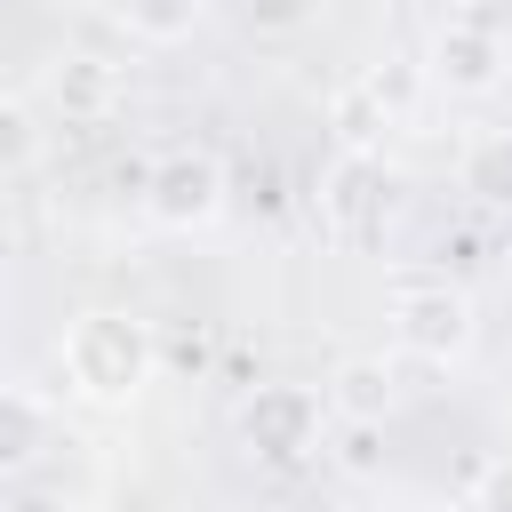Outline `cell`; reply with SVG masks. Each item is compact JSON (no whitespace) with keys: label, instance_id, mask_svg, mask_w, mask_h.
Returning <instances> with one entry per match:
<instances>
[{"label":"cell","instance_id":"cell-1","mask_svg":"<svg viewBox=\"0 0 512 512\" xmlns=\"http://www.w3.org/2000/svg\"><path fill=\"white\" fill-rule=\"evenodd\" d=\"M160 376V336L152 320L136 312H80L64 328V384L88 400V408H128L144 384Z\"/></svg>","mask_w":512,"mask_h":512},{"label":"cell","instance_id":"cell-2","mask_svg":"<svg viewBox=\"0 0 512 512\" xmlns=\"http://www.w3.org/2000/svg\"><path fill=\"white\" fill-rule=\"evenodd\" d=\"M392 344L432 360V368H456L480 344V312L456 280H400L392 288Z\"/></svg>","mask_w":512,"mask_h":512},{"label":"cell","instance_id":"cell-3","mask_svg":"<svg viewBox=\"0 0 512 512\" xmlns=\"http://www.w3.org/2000/svg\"><path fill=\"white\" fill-rule=\"evenodd\" d=\"M144 208L168 232H200L224 216V160L216 152H168L144 168Z\"/></svg>","mask_w":512,"mask_h":512},{"label":"cell","instance_id":"cell-4","mask_svg":"<svg viewBox=\"0 0 512 512\" xmlns=\"http://www.w3.org/2000/svg\"><path fill=\"white\" fill-rule=\"evenodd\" d=\"M240 440H248L256 456H272V464L312 456V448H320V392H312V384H256V392L240 400Z\"/></svg>","mask_w":512,"mask_h":512},{"label":"cell","instance_id":"cell-5","mask_svg":"<svg viewBox=\"0 0 512 512\" xmlns=\"http://www.w3.org/2000/svg\"><path fill=\"white\" fill-rule=\"evenodd\" d=\"M504 72H512V48H504L496 24H480V16H448V24L432 32V80H440L448 96H496Z\"/></svg>","mask_w":512,"mask_h":512},{"label":"cell","instance_id":"cell-6","mask_svg":"<svg viewBox=\"0 0 512 512\" xmlns=\"http://www.w3.org/2000/svg\"><path fill=\"white\" fill-rule=\"evenodd\" d=\"M320 216L344 240H360V232L384 224V168H376V152H336V168L320 176Z\"/></svg>","mask_w":512,"mask_h":512},{"label":"cell","instance_id":"cell-7","mask_svg":"<svg viewBox=\"0 0 512 512\" xmlns=\"http://www.w3.org/2000/svg\"><path fill=\"white\" fill-rule=\"evenodd\" d=\"M120 104V64H104V56H56L48 64V112L56 120H104Z\"/></svg>","mask_w":512,"mask_h":512},{"label":"cell","instance_id":"cell-8","mask_svg":"<svg viewBox=\"0 0 512 512\" xmlns=\"http://www.w3.org/2000/svg\"><path fill=\"white\" fill-rule=\"evenodd\" d=\"M328 400H336V416H344V424H384V416L400 408V368H392V360H376V352H352V360L336 368Z\"/></svg>","mask_w":512,"mask_h":512},{"label":"cell","instance_id":"cell-9","mask_svg":"<svg viewBox=\"0 0 512 512\" xmlns=\"http://www.w3.org/2000/svg\"><path fill=\"white\" fill-rule=\"evenodd\" d=\"M456 184H464L480 208H512V128L472 136V144H464V160H456Z\"/></svg>","mask_w":512,"mask_h":512},{"label":"cell","instance_id":"cell-10","mask_svg":"<svg viewBox=\"0 0 512 512\" xmlns=\"http://www.w3.org/2000/svg\"><path fill=\"white\" fill-rule=\"evenodd\" d=\"M328 128H336V152H376V144L392 136V112H384L360 80H344V88L328 96Z\"/></svg>","mask_w":512,"mask_h":512},{"label":"cell","instance_id":"cell-11","mask_svg":"<svg viewBox=\"0 0 512 512\" xmlns=\"http://www.w3.org/2000/svg\"><path fill=\"white\" fill-rule=\"evenodd\" d=\"M112 16L136 32V40H192L208 0H112Z\"/></svg>","mask_w":512,"mask_h":512},{"label":"cell","instance_id":"cell-12","mask_svg":"<svg viewBox=\"0 0 512 512\" xmlns=\"http://www.w3.org/2000/svg\"><path fill=\"white\" fill-rule=\"evenodd\" d=\"M424 80H432V64H416V56H384V64H368V72H360V88H368L392 120H408V112L424 104Z\"/></svg>","mask_w":512,"mask_h":512},{"label":"cell","instance_id":"cell-13","mask_svg":"<svg viewBox=\"0 0 512 512\" xmlns=\"http://www.w3.org/2000/svg\"><path fill=\"white\" fill-rule=\"evenodd\" d=\"M40 424H48V416H40V392H32V384H8V408H0V456H8V464H32V456H40Z\"/></svg>","mask_w":512,"mask_h":512},{"label":"cell","instance_id":"cell-14","mask_svg":"<svg viewBox=\"0 0 512 512\" xmlns=\"http://www.w3.org/2000/svg\"><path fill=\"white\" fill-rule=\"evenodd\" d=\"M0 160H8L16 176L40 160V112H32V96H8V104H0Z\"/></svg>","mask_w":512,"mask_h":512},{"label":"cell","instance_id":"cell-15","mask_svg":"<svg viewBox=\"0 0 512 512\" xmlns=\"http://www.w3.org/2000/svg\"><path fill=\"white\" fill-rule=\"evenodd\" d=\"M336 464L360 472V480L384 472V424H344V432H336Z\"/></svg>","mask_w":512,"mask_h":512},{"label":"cell","instance_id":"cell-16","mask_svg":"<svg viewBox=\"0 0 512 512\" xmlns=\"http://www.w3.org/2000/svg\"><path fill=\"white\" fill-rule=\"evenodd\" d=\"M0 512H80V504L64 496V480H32V472H24V480L8 488V504H0Z\"/></svg>","mask_w":512,"mask_h":512},{"label":"cell","instance_id":"cell-17","mask_svg":"<svg viewBox=\"0 0 512 512\" xmlns=\"http://www.w3.org/2000/svg\"><path fill=\"white\" fill-rule=\"evenodd\" d=\"M240 8H248L256 32H296V24L312 16V0H240Z\"/></svg>","mask_w":512,"mask_h":512},{"label":"cell","instance_id":"cell-18","mask_svg":"<svg viewBox=\"0 0 512 512\" xmlns=\"http://www.w3.org/2000/svg\"><path fill=\"white\" fill-rule=\"evenodd\" d=\"M472 512H512V456H496L472 488Z\"/></svg>","mask_w":512,"mask_h":512},{"label":"cell","instance_id":"cell-19","mask_svg":"<svg viewBox=\"0 0 512 512\" xmlns=\"http://www.w3.org/2000/svg\"><path fill=\"white\" fill-rule=\"evenodd\" d=\"M80 512H120V504H80Z\"/></svg>","mask_w":512,"mask_h":512},{"label":"cell","instance_id":"cell-20","mask_svg":"<svg viewBox=\"0 0 512 512\" xmlns=\"http://www.w3.org/2000/svg\"><path fill=\"white\" fill-rule=\"evenodd\" d=\"M408 512H440V504H408Z\"/></svg>","mask_w":512,"mask_h":512}]
</instances>
